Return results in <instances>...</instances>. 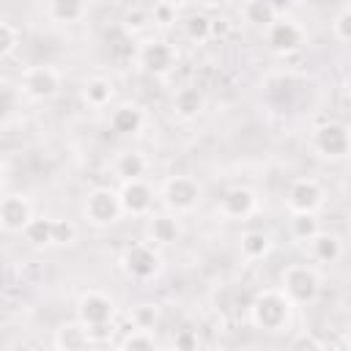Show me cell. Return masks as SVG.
Masks as SVG:
<instances>
[{"instance_id":"obj_1","label":"cell","mask_w":351,"mask_h":351,"mask_svg":"<svg viewBox=\"0 0 351 351\" xmlns=\"http://www.w3.org/2000/svg\"><path fill=\"white\" fill-rule=\"evenodd\" d=\"M291 315H293V304L280 288H266V291L255 293V299L250 304V321L263 332L288 329Z\"/></svg>"},{"instance_id":"obj_2","label":"cell","mask_w":351,"mask_h":351,"mask_svg":"<svg viewBox=\"0 0 351 351\" xmlns=\"http://www.w3.org/2000/svg\"><path fill=\"white\" fill-rule=\"evenodd\" d=\"M280 291L291 299V304H313L321 296V277L307 263H291L280 274Z\"/></svg>"},{"instance_id":"obj_3","label":"cell","mask_w":351,"mask_h":351,"mask_svg":"<svg viewBox=\"0 0 351 351\" xmlns=\"http://www.w3.org/2000/svg\"><path fill=\"white\" fill-rule=\"evenodd\" d=\"M121 214H123V208H121V200H118V189L93 186L82 200V217L96 228H107V225L118 222Z\"/></svg>"},{"instance_id":"obj_4","label":"cell","mask_w":351,"mask_h":351,"mask_svg":"<svg viewBox=\"0 0 351 351\" xmlns=\"http://www.w3.org/2000/svg\"><path fill=\"white\" fill-rule=\"evenodd\" d=\"M121 269H123L126 277L145 282V280H154V277L159 274V269H162V255H159V250H156L154 244H148V241H134V244H129V247L123 250V255H121Z\"/></svg>"},{"instance_id":"obj_5","label":"cell","mask_w":351,"mask_h":351,"mask_svg":"<svg viewBox=\"0 0 351 351\" xmlns=\"http://www.w3.org/2000/svg\"><path fill=\"white\" fill-rule=\"evenodd\" d=\"M313 151L321 156V159H329V162H340L348 156V148H351V134H348V126L340 123V121H326L321 126L313 129Z\"/></svg>"},{"instance_id":"obj_6","label":"cell","mask_w":351,"mask_h":351,"mask_svg":"<svg viewBox=\"0 0 351 351\" xmlns=\"http://www.w3.org/2000/svg\"><path fill=\"white\" fill-rule=\"evenodd\" d=\"M159 195H162V203L170 211L184 214V211H192L200 203V184L192 176H170L162 184V192Z\"/></svg>"},{"instance_id":"obj_7","label":"cell","mask_w":351,"mask_h":351,"mask_svg":"<svg viewBox=\"0 0 351 351\" xmlns=\"http://www.w3.org/2000/svg\"><path fill=\"white\" fill-rule=\"evenodd\" d=\"M19 88L27 99L47 101L60 90V74L55 66H30V69H25Z\"/></svg>"},{"instance_id":"obj_8","label":"cell","mask_w":351,"mask_h":351,"mask_svg":"<svg viewBox=\"0 0 351 351\" xmlns=\"http://www.w3.org/2000/svg\"><path fill=\"white\" fill-rule=\"evenodd\" d=\"M285 206L291 214H315L324 206V186L315 178H296L285 192Z\"/></svg>"},{"instance_id":"obj_9","label":"cell","mask_w":351,"mask_h":351,"mask_svg":"<svg viewBox=\"0 0 351 351\" xmlns=\"http://www.w3.org/2000/svg\"><path fill=\"white\" fill-rule=\"evenodd\" d=\"M304 44V30L293 22V19H274L266 27V47L277 55H291L296 49H302Z\"/></svg>"},{"instance_id":"obj_10","label":"cell","mask_w":351,"mask_h":351,"mask_svg":"<svg viewBox=\"0 0 351 351\" xmlns=\"http://www.w3.org/2000/svg\"><path fill=\"white\" fill-rule=\"evenodd\" d=\"M118 200H121L123 214L145 217V214L151 211V206H154V189H151V184L143 181V178H126V181H121Z\"/></svg>"},{"instance_id":"obj_11","label":"cell","mask_w":351,"mask_h":351,"mask_svg":"<svg viewBox=\"0 0 351 351\" xmlns=\"http://www.w3.org/2000/svg\"><path fill=\"white\" fill-rule=\"evenodd\" d=\"M115 318V302L101 291H85L77 299V321L85 326L107 324Z\"/></svg>"},{"instance_id":"obj_12","label":"cell","mask_w":351,"mask_h":351,"mask_svg":"<svg viewBox=\"0 0 351 351\" xmlns=\"http://www.w3.org/2000/svg\"><path fill=\"white\" fill-rule=\"evenodd\" d=\"M258 208V192L250 186H230L219 197V214L228 219H247Z\"/></svg>"},{"instance_id":"obj_13","label":"cell","mask_w":351,"mask_h":351,"mask_svg":"<svg viewBox=\"0 0 351 351\" xmlns=\"http://www.w3.org/2000/svg\"><path fill=\"white\" fill-rule=\"evenodd\" d=\"M33 217V206L25 195H3L0 197V228L5 233H22L27 219Z\"/></svg>"},{"instance_id":"obj_14","label":"cell","mask_w":351,"mask_h":351,"mask_svg":"<svg viewBox=\"0 0 351 351\" xmlns=\"http://www.w3.org/2000/svg\"><path fill=\"white\" fill-rule=\"evenodd\" d=\"M137 60H140V66H143L148 74L162 77V74H167V71L176 66V49H173L167 41H148V44L140 47Z\"/></svg>"},{"instance_id":"obj_15","label":"cell","mask_w":351,"mask_h":351,"mask_svg":"<svg viewBox=\"0 0 351 351\" xmlns=\"http://www.w3.org/2000/svg\"><path fill=\"white\" fill-rule=\"evenodd\" d=\"M145 236L154 247H170L181 239V222L176 214H154L145 225Z\"/></svg>"},{"instance_id":"obj_16","label":"cell","mask_w":351,"mask_h":351,"mask_svg":"<svg viewBox=\"0 0 351 351\" xmlns=\"http://www.w3.org/2000/svg\"><path fill=\"white\" fill-rule=\"evenodd\" d=\"M143 126H145V112H143L137 104H118V107L110 112V129H112L115 134L129 137V134L143 132Z\"/></svg>"},{"instance_id":"obj_17","label":"cell","mask_w":351,"mask_h":351,"mask_svg":"<svg viewBox=\"0 0 351 351\" xmlns=\"http://www.w3.org/2000/svg\"><path fill=\"white\" fill-rule=\"evenodd\" d=\"M203 107H206V96H203V90L195 88V85H184V88H178L176 96H173V112H176L178 118H184V121L197 118V115L203 112Z\"/></svg>"},{"instance_id":"obj_18","label":"cell","mask_w":351,"mask_h":351,"mask_svg":"<svg viewBox=\"0 0 351 351\" xmlns=\"http://www.w3.org/2000/svg\"><path fill=\"white\" fill-rule=\"evenodd\" d=\"M55 348H60V351H82V348H88V346H93L90 343V335H88V326L85 324H80V321H69V324H63L58 332H55Z\"/></svg>"},{"instance_id":"obj_19","label":"cell","mask_w":351,"mask_h":351,"mask_svg":"<svg viewBox=\"0 0 351 351\" xmlns=\"http://www.w3.org/2000/svg\"><path fill=\"white\" fill-rule=\"evenodd\" d=\"M307 244H310V255H313L318 263H337L340 255H343L340 239H337L335 233H329V230H318Z\"/></svg>"},{"instance_id":"obj_20","label":"cell","mask_w":351,"mask_h":351,"mask_svg":"<svg viewBox=\"0 0 351 351\" xmlns=\"http://www.w3.org/2000/svg\"><path fill=\"white\" fill-rule=\"evenodd\" d=\"M239 250H241V255L247 261H261L271 250V236L266 230H247V233H241Z\"/></svg>"},{"instance_id":"obj_21","label":"cell","mask_w":351,"mask_h":351,"mask_svg":"<svg viewBox=\"0 0 351 351\" xmlns=\"http://www.w3.org/2000/svg\"><path fill=\"white\" fill-rule=\"evenodd\" d=\"M47 14L58 25H71L85 16V0H49Z\"/></svg>"},{"instance_id":"obj_22","label":"cell","mask_w":351,"mask_h":351,"mask_svg":"<svg viewBox=\"0 0 351 351\" xmlns=\"http://www.w3.org/2000/svg\"><path fill=\"white\" fill-rule=\"evenodd\" d=\"M148 170V159L140 151H123L115 159V176H121V181L126 178H143Z\"/></svg>"},{"instance_id":"obj_23","label":"cell","mask_w":351,"mask_h":351,"mask_svg":"<svg viewBox=\"0 0 351 351\" xmlns=\"http://www.w3.org/2000/svg\"><path fill=\"white\" fill-rule=\"evenodd\" d=\"M22 236L30 247H47L52 244V217H30L27 225L22 228Z\"/></svg>"},{"instance_id":"obj_24","label":"cell","mask_w":351,"mask_h":351,"mask_svg":"<svg viewBox=\"0 0 351 351\" xmlns=\"http://www.w3.org/2000/svg\"><path fill=\"white\" fill-rule=\"evenodd\" d=\"M159 343L154 337V329H140L132 324V329H126V335L118 340V348L123 351H154Z\"/></svg>"},{"instance_id":"obj_25","label":"cell","mask_w":351,"mask_h":351,"mask_svg":"<svg viewBox=\"0 0 351 351\" xmlns=\"http://www.w3.org/2000/svg\"><path fill=\"white\" fill-rule=\"evenodd\" d=\"M112 93H115L112 82L104 80V77H93V80H88V82L82 85V99H85L90 107H104V104H110Z\"/></svg>"},{"instance_id":"obj_26","label":"cell","mask_w":351,"mask_h":351,"mask_svg":"<svg viewBox=\"0 0 351 351\" xmlns=\"http://www.w3.org/2000/svg\"><path fill=\"white\" fill-rule=\"evenodd\" d=\"M274 19H277V14H274V8L269 5V0H247V3H244V22H247V25L266 30Z\"/></svg>"},{"instance_id":"obj_27","label":"cell","mask_w":351,"mask_h":351,"mask_svg":"<svg viewBox=\"0 0 351 351\" xmlns=\"http://www.w3.org/2000/svg\"><path fill=\"white\" fill-rule=\"evenodd\" d=\"M184 36L195 44H203L206 38H211V16L206 14H189L184 22Z\"/></svg>"},{"instance_id":"obj_28","label":"cell","mask_w":351,"mask_h":351,"mask_svg":"<svg viewBox=\"0 0 351 351\" xmlns=\"http://www.w3.org/2000/svg\"><path fill=\"white\" fill-rule=\"evenodd\" d=\"M318 230H321V225H318L315 214H291V236L296 241L307 244Z\"/></svg>"},{"instance_id":"obj_29","label":"cell","mask_w":351,"mask_h":351,"mask_svg":"<svg viewBox=\"0 0 351 351\" xmlns=\"http://www.w3.org/2000/svg\"><path fill=\"white\" fill-rule=\"evenodd\" d=\"M132 324L140 326V329H154L159 324V304L154 302H140L134 310H132Z\"/></svg>"},{"instance_id":"obj_30","label":"cell","mask_w":351,"mask_h":351,"mask_svg":"<svg viewBox=\"0 0 351 351\" xmlns=\"http://www.w3.org/2000/svg\"><path fill=\"white\" fill-rule=\"evenodd\" d=\"M77 241V225L69 219H52V244L69 247Z\"/></svg>"},{"instance_id":"obj_31","label":"cell","mask_w":351,"mask_h":351,"mask_svg":"<svg viewBox=\"0 0 351 351\" xmlns=\"http://www.w3.org/2000/svg\"><path fill=\"white\" fill-rule=\"evenodd\" d=\"M329 30H332V36H335L340 44H346V41L351 38V8H348V5L335 14V19L329 22Z\"/></svg>"},{"instance_id":"obj_32","label":"cell","mask_w":351,"mask_h":351,"mask_svg":"<svg viewBox=\"0 0 351 351\" xmlns=\"http://www.w3.org/2000/svg\"><path fill=\"white\" fill-rule=\"evenodd\" d=\"M151 25V14L143 11V8H134V11H126L123 14V30L126 33H140Z\"/></svg>"},{"instance_id":"obj_33","label":"cell","mask_w":351,"mask_h":351,"mask_svg":"<svg viewBox=\"0 0 351 351\" xmlns=\"http://www.w3.org/2000/svg\"><path fill=\"white\" fill-rule=\"evenodd\" d=\"M197 346H200V337L195 329H178L173 335V348H178V351H195Z\"/></svg>"},{"instance_id":"obj_34","label":"cell","mask_w":351,"mask_h":351,"mask_svg":"<svg viewBox=\"0 0 351 351\" xmlns=\"http://www.w3.org/2000/svg\"><path fill=\"white\" fill-rule=\"evenodd\" d=\"M14 47H16V30L8 22H0V58L14 52Z\"/></svg>"},{"instance_id":"obj_35","label":"cell","mask_w":351,"mask_h":351,"mask_svg":"<svg viewBox=\"0 0 351 351\" xmlns=\"http://www.w3.org/2000/svg\"><path fill=\"white\" fill-rule=\"evenodd\" d=\"M112 321H107V324H93V326H88V335H90V343H110L112 340Z\"/></svg>"},{"instance_id":"obj_36","label":"cell","mask_w":351,"mask_h":351,"mask_svg":"<svg viewBox=\"0 0 351 351\" xmlns=\"http://www.w3.org/2000/svg\"><path fill=\"white\" fill-rule=\"evenodd\" d=\"M151 22H159V25H173V22H176V8H173L170 3H159V5H154Z\"/></svg>"},{"instance_id":"obj_37","label":"cell","mask_w":351,"mask_h":351,"mask_svg":"<svg viewBox=\"0 0 351 351\" xmlns=\"http://www.w3.org/2000/svg\"><path fill=\"white\" fill-rule=\"evenodd\" d=\"M16 104V93L8 85H0V118H5Z\"/></svg>"},{"instance_id":"obj_38","label":"cell","mask_w":351,"mask_h":351,"mask_svg":"<svg viewBox=\"0 0 351 351\" xmlns=\"http://www.w3.org/2000/svg\"><path fill=\"white\" fill-rule=\"evenodd\" d=\"M230 33V19L219 16V19H211V38H225Z\"/></svg>"},{"instance_id":"obj_39","label":"cell","mask_w":351,"mask_h":351,"mask_svg":"<svg viewBox=\"0 0 351 351\" xmlns=\"http://www.w3.org/2000/svg\"><path fill=\"white\" fill-rule=\"evenodd\" d=\"M269 5L274 8V14L280 16V14H288L293 5H296V0H269Z\"/></svg>"},{"instance_id":"obj_40","label":"cell","mask_w":351,"mask_h":351,"mask_svg":"<svg viewBox=\"0 0 351 351\" xmlns=\"http://www.w3.org/2000/svg\"><path fill=\"white\" fill-rule=\"evenodd\" d=\"M293 346H296V348H324V343H321V340H313V337H302V340H296Z\"/></svg>"},{"instance_id":"obj_41","label":"cell","mask_w":351,"mask_h":351,"mask_svg":"<svg viewBox=\"0 0 351 351\" xmlns=\"http://www.w3.org/2000/svg\"><path fill=\"white\" fill-rule=\"evenodd\" d=\"M206 5H214V8H219V5H228L230 0H203Z\"/></svg>"},{"instance_id":"obj_42","label":"cell","mask_w":351,"mask_h":351,"mask_svg":"<svg viewBox=\"0 0 351 351\" xmlns=\"http://www.w3.org/2000/svg\"><path fill=\"white\" fill-rule=\"evenodd\" d=\"M3 186H5V167L0 165V189H3Z\"/></svg>"}]
</instances>
